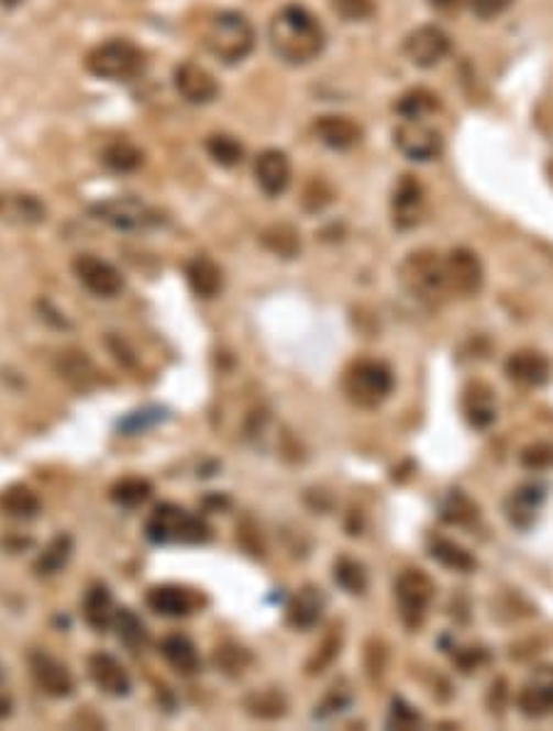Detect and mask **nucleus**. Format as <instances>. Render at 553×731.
Listing matches in <instances>:
<instances>
[{
    "mask_svg": "<svg viewBox=\"0 0 553 731\" xmlns=\"http://www.w3.org/2000/svg\"><path fill=\"white\" fill-rule=\"evenodd\" d=\"M274 53L288 65H308L325 49V30L320 20L302 5H284L268 25Z\"/></svg>",
    "mask_w": 553,
    "mask_h": 731,
    "instance_id": "f257e3e1",
    "label": "nucleus"
},
{
    "mask_svg": "<svg viewBox=\"0 0 553 731\" xmlns=\"http://www.w3.org/2000/svg\"><path fill=\"white\" fill-rule=\"evenodd\" d=\"M399 279L406 291L425 306H441L445 298L451 296L445 259L431 250H421L406 256L399 269Z\"/></svg>",
    "mask_w": 553,
    "mask_h": 731,
    "instance_id": "f03ea898",
    "label": "nucleus"
},
{
    "mask_svg": "<svg viewBox=\"0 0 553 731\" xmlns=\"http://www.w3.org/2000/svg\"><path fill=\"white\" fill-rule=\"evenodd\" d=\"M204 45L219 62L236 65V62L252 55L256 45L252 20L242 13H234V10H224V13L212 18V23L204 33Z\"/></svg>",
    "mask_w": 553,
    "mask_h": 731,
    "instance_id": "7ed1b4c3",
    "label": "nucleus"
},
{
    "mask_svg": "<svg viewBox=\"0 0 553 731\" xmlns=\"http://www.w3.org/2000/svg\"><path fill=\"white\" fill-rule=\"evenodd\" d=\"M145 538L155 544H202L212 538V530L200 514L163 502L145 522Z\"/></svg>",
    "mask_w": 553,
    "mask_h": 731,
    "instance_id": "20e7f679",
    "label": "nucleus"
},
{
    "mask_svg": "<svg viewBox=\"0 0 553 731\" xmlns=\"http://www.w3.org/2000/svg\"><path fill=\"white\" fill-rule=\"evenodd\" d=\"M342 389L354 407L377 409L389 399L394 389L391 369L377 359H360L354 363L342 379Z\"/></svg>",
    "mask_w": 553,
    "mask_h": 731,
    "instance_id": "39448f33",
    "label": "nucleus"
},
{
    "mask_svg": "<svg viewBox=\"0 0 553 731\" xmlns=\"http://www.w3.org/2000/svg\"><path fill=\"white\" fill-rule=\"evenodd\" d=\"M87 69L109 81H131L145 69V53L131 40H109L87 55Z\"/></svg>",
    "mask_w": 553,
    "mask_h": 731,
    "instance_id": "423d86ee",
    "label": "nucleus"
},
{
    "mask_svg": "<svg viewBox=\"0 0 553 731\" xmlns=\"http://www.w3.org/2000/svg\"><path fill=\"white\" fill-rule=\"evenodd\" d=\"M394 591L403 625L411 628V631L421 628L435 596V584L431 582V576L421 569H406L396 579Z\"/></svg>",
    "mask_w": 553,
    "mask_h": 731,
    "instance_id": "0eeeda50",
    "label": "nucleus"
},
{
    "mask_svg": "<svg viewBox=\"0 0 553 731\" xmlns=\"http://www.w3.org/2000/svg\"><path fill=\"white\" fill-rule=\"evenodd\" d=\"M91 214L101 222H107L113 230L121 232H143L151 226L161 224L163 218L155 212L151 204L135 198H111L99 204H93Z\"/></svg>",
    "mask_w": 553,
    "mask_h": 731,
    "instance_id": "6e6552de",
    "label": "nucleus"
},
{
    "mask_svg": "<svg viewBox=\"0 0 553 731\" xmlns=\"http://www.w3.org/2000/svg\"><path fill=\"white\" fill-rule=\"evenodd\" d=\"M394 143L401 151V156L416 163H425L441 156L443 151V139L433 126H428L425 121H411L403 119L399 129L394 131Z\"/></svg>",
    "mask_w": 553,
    "mask_h": 731,
    "instance_id": "1a4fd4ad",
    "label": "nucleus"
},
{
    "mask_svg": "<svg viewBox=\"0 0 553 731\" xmlns=\"http://www.w3.org/2000/svg\"><path fill=\"white\" fill-rule=\"evenodd\" d=\"M71 269H75L81 286L99 298L119 296L123 291V286H126V281H123V276L117 266L99 259V256H93V254L77 256L75 264H71Z\"/></svg>",
    "mask_w": 553,
    "mask_h": 731,
    "instance_id": "9d476101",
    "label": "nucleus"
},
{
    "mask_svg": "<svg viewBox=\"0 0 553 731\" xmlns=\"http://www.w3.org/2000/svg\"><path fill=\"white\" fill-rule=\"evenodd\" d=\"M30 675L49 697L62 699L75 693V677H71L69 667L45 651L30 653Z\"/></svg>",
    "mask_w": 553,
    "mask_h": 731,
    "instance_id": "9b49d317",
    "label": "nucleus"
},
{
    "mask_svg": "<svg viewBox=\"0 0 553 731\" xmlns=\"http://www.w3.org/2000/svg\"><path fill=\"white\" fill-rule=\"evenodd\" d=\"M173 81L177 95H180L187 104L204 107L214 101L219 95V85L214 75L202 65H197V62H183V65L175 69Z\"/></svg>",
    "mask_w": 553,
    "mask_h": 731,
    "instance_id": "f8f14e48",
    "label": "nucleus"
},
{
    "mask_svg": "<svg viewBox=\"0 0 553 731\" xmlns=\"http://www.w3.org/2000/svg\"><path fill=\"white\" fill-rule=\"evenodd\" d=\"M517 705L529 719H541L553 712V665H541L527 677L519 689Z\"/></svg>",
    "mask_w": 553,
    "mask_h": 731,
    "instance_id": "ddd939ff",
    "label": "nucleus"
},
{
    "mask_svg": "<svg viewBox=\"0 0 553 731\" xmlns=\"http://www.w3.org/2000/svg\"><path fill=\"white\" fill-rule=\"evenodd\" d=\"M403 53L416 67H435L438 62H443L445 55L451 53V37L441 27L421 25L406 37Z\"/></svg>",
    "mask_w": 553,
    "mask_h": 731,
    "instance_id": "4468645a",
    "label": "nucleus"
},
{
    "mask_svg": "<svg viewBox=\"0 0 553 731\" xmlns=\"http://www.w3.org/2000/svg\"><path fill=\"white\" fill-rule=\"evenodd\" d=\"M445 274L451 296H475L485 281L483 264L469 250H453L445 256Z\"/></svg>",
    "mask_w": 553,
    "mask_h": 731,
    "instance_id": "2eb2a0df",
    "label": "nucleus"
},
{
    "mask_svg": "<svg viewBox=\"0 0 553 731\" xmlns=\"http://www.w3.org/2000/svg\"><path fill=\"white\" fill-rule=\"evenodd\" d=\"M544 502H546V486H541V483H524V486H519L505 500V514L511 528H517L521 532L534 528Z\"/></svg>",
    "mask_w": 553,
    "mask_h": 731,
    "instance_id": "dca6fc26",
    "label": "nucleus"
},
{
    "mask_svg": "<svg viewBox=\"0 0 553 731\" xmlns=\"http://www.w3.org/2000/svg\"><path fill=\"white\" fill-rule=\"evenodd\" d=\"M391 210L394 224L399 226V230H413V226H419L425 214V192L421 182L411 178V175H403L394 190Z\"/></svg>",
    "mask_w": 553,
    "mask_h": 731,
    "instance_id": "f3484780",
    "label": "nucleus"
},
{
    "mask_svg": "<svg viewBox=\"0 0 553 731\" xmlns=\"http://www.w3.org/2000/svg\"><path fill=\"white\" fill-rule=\"evenodd\" d=\"M47 220L43 200L30 192H0V222L10 226H35Z\"/></svg>",
    "mask_w": 553,
    "mask_h": 731,
    "instance_id": "a211bd4d",
    "label": "nucleus"
},
{
    "mask_svg": "<svg viewBox=\"0 0 553 731\" xmlns=\"http://www.w3.org/2000/svg\"><path fill=\"white\" fill-rule=\"evenodd\" d=\"M328 609V599L318 586H302V589L290 599L286 609V621L296 631H312Z\"/></svg>",
    "mask_w": 553,
    "mask_h": 731,
    "instance_id": "6ab92c4d",
    "label": "nucleus"
},
{
    "mask_svg": "<svg viewBox=\"0 0 553 731\" xmlns=\"http://www.w3.org/2000/svg\"><path fill=\"white\" fill-rule=\"evenodd\" d=\"M256 182L258 188L264 190L268 198H278V195H284L290 185V160L284 151H276V148H268L261 153L256 158Z\"/></svg>",
    "mask_w": 553,
    "mask_h": 731,
    "instance_id": "aec40b11",
    "label": "nucleus"
},
{
    "mask_svg": "<svg viewBox=\"0 0 553 731\" xmlns=\"http://www.w3.org/2000/svg\"><path fill=\"white\" fill-rule=\"evenodd\" d=\"M89 677L101 693L111 697H126L131 693V677L126 667L109 653H93L89 657Z\"/></svg>",
    "mask_w": 553,
    "mask_h": 731,
    "instance_id": "412c9836",
    "label": "nucleus"
},
{
    "mask_svg": "<svg viewBox=\"0 0 553 731\" xmlns=\"http://www.w3.org/2000/svg\"><path fill=\"white\" fill-rule=\"evenodd\" d=\"M316 136L332 151H350L362 141L364 131L354 119L330 113V117H320L316 121Z\"/></svg>",
    "mask_w": 553,
    "mask_h": 731,
    "instance_id": "4be33fe9",
    "label": "nucleus"
},
{
    "mask_svg": "<svg viewBox=\"0 0 553 731\" xmlns=\"http://www.w3.org/2000/svg\"><path fill=\"white\" fill-rule=\"evenodd\" d=\"M505 369L509 379L524 387H544L551 379V363L541 353H534V350L515 353L507 359Z\"/></svg>",
    "mask_w": 553,
    "mask_h": 731,
    "instance_id": "5701e85b",
    "label": "nucleus"
},
{
    "mask_svg": "<svg viewBox=\"0 0 553 731\" xmlns=\"http://www.w3.org/2000/svg\"><path fill=\"white\" fill-rule=\"evenodd\" d=\"M148 606L151 611L165 619H185V616L195 613L197 609V596L192 591L183 589V586H155L148 591Z\"/></svg>",
    "mask_w": 553,
    "mask_h": 731,
    "instance_id": "b1692460",
    "label": "nucleus"
},
{
    "mask_svg": "<svg viewBox=\"0 0 553 731\" xmlns=\"http://www.w3.org/2000/svg\"><path fill=\"white\" fill-rule=\"evenodd\" d=\"M463 411L469 427L475 429H487L497 419V405H495V392L487 385H469L463 399Z\"/></svg>",
    "mask_w": 553,
    "mask_h": 731,
    "instance_id": "393cba45",
    "label": "nucleus"
},
{
    "mask_svg": "<svg viewBox=\"0 0 553 731\" xmlns=\"http://www.w3.org/2000/svg\"><path fill=\"white\" fill-rule=\"evenodd\" d=\"M187 281H190V288L200 298H214L222 291L224 276L210 256H195V259L187 264Z\"/></svg>",
    "mask_w": 553,
    "mask_h": 731,
    "instance_id": "a878e982",
    "label": "nucleus"
},
{
    "mask_svg": "<svg viewBox=\"0 0 553 731\" xmlns=\"http://www.w3.org/2000/svg\"><path fill=\"white\" fill-rule=\"evenodd\" d=\"M117 603L107 586H91L85 596V621L93 628V631H107L117 619Z\"/></svg>",
    "mask_w": 553,
    "mask_h": 731,
    "instance_id": "bb28decb",
    "label": "nucleus"
},
{
    "mask_svg": "<svg viewBox=\"0 0 553 731\" xmlns=\"http://www.w3.org/2000/svg\"><path fill=\"white\" fill-rule=\"evenodd\" d=\"M161 653L165 661H168L170 667H175L177 673L183 675H192L200 671V655H197V647L185 635H168L161 643Z\"/></svg>",
    "mask_w": 553,
    "mask_h": 731,
    "instance_id": "cd10ccee",
    "label": "nucleus"
},
{
    "mask_svg": "<svg viewBox=\"0 0 553 731\" xmlns=\"http://www.w3.org/2000/svg\"><path fill=\"white\" fill-rule=\"evenodd\" d=\"M0 510H3L8 518L15 520H33L43 510V502L35 496L27 486H10L3 492H0Z\"/></svg>",
    "mask_w": 553,
    "mask_h": 731,
    "instance_id": "c85d7f7f",
    "label": "nucleus"
},
{
    "mask_svg": "<svg viewBox=\"0 0 553 731\" xmlns=\"http://www.w3.org/2000/svg\"><path fill=\"white\" fill-rule=\"evenodd\" d=\"M71 552H75V542H71L69 534H59V538L52 540L47 547L40 554L35 562V572L40 576H52L62 572L71 560Z\"/></svg>",
    "mask_w": 553,
    "mask_h": 731,
    "instance_id": "c756f323",
    "label": "nucleus"
},
{
    "mask_svg": "<svg viewBox=\"0 0 553 731\" xmlns=\"http://www.w3.org/2000/svg\"><path fill=\"white\" fill-rule=\"evenodd\" d=\"M431 557L445 566V569H453V572H473L477 562L469 552H465L461 544H455L451 540H433L431 542Z\"/></svg>",
    "mask_w": 553,
    "mask_h": 731,
    "instance_id": "7c9ffc66",
    "label": "nucleus"
},
{
    "mask_svg": "<svg viewBox=\"0 0 553 731\" xmlns=\"http://www.w3.org/2000/svg\"><path fill=\"white\" fill-rule=\"evenodd\" d=\"M103 163L113 173H133L143 166V151L131 141H113L103 148Z\"/></svg>",
    "mask_w": 553,
    "mask_h": 731,
    "instance_id": "2f4dec72",
    "label": "nucleus"
},
{
    "mask_svg": "<svg viewBox=\"0 0 553 731\" xmlns=\"http://www.w3.org/2000/svg\"><path fill=\"white\" fill-rule=\"evenodd\" d=\"M441 107V101L433 95V91L428 89H411L406 91V95L399 99V104H396V111L401 113L403 119H411V121H423L425 117H431V113Z\"/></svg>",
    "mask_w": 553,
    "mask_h": 731,
    "instance_id": "473e14b6",
    "label": "nucleus"
},
{
    "mask_svg": "<svg viewBox=\"0 0 553 731\" xmlns=\"http://www.w3.org/2000/svg\"><path fill=\"white\" fill-rule=\"evenodd\" d=\"M113 628H117L119 641L126 647H131V651H139L141 645L148 643V631H145V623L139 619V613H133L131 609L117 611Z\"/></svg>",
    "mask_w": 553,
    "mask_h": 731,
    "instance_id": "72a5a7b5",
    "label": "nucleus"
},
{
    "mask_svg": "<svg viewBox=\"0 0 553 731\" xmlns=\"http://www.w3.org/2000/svg\"><path fill=\"white\" fill-rule=\"evenodd\" d=\"M441 518L447 524H469L477 520V506L463 490H451L441 500Z\"/></svg>",
    "mask_w": 553,
    "mask_h": 731,
    "instance_id": "f704fd0d",
    "label": "nucleus"
},
{
    "mask_svg": "<svg viewBox=\"0 0 553 731\" xmlns=\"http://www.w3.org/2000/svg\"><path fill=\"white\" fill-rule=\"evenodd\" d=\"M153 496V486L143 478H123L111 488V500L121 508H141Z\"/></svg>",
    "mask_w": 553,
    "mask_h": 731,
    "instance_id": "c9c22d12",
    "label": "nucleus"
},
{
    "mask_svg": "<svg viewBox=\"0 0 553 731\" xmlns=\"http://www.w3.org/2000/svg\"><path fill=\"white\" fill-rule=\"evenodd\" d=\"M207 153L224 168H234L244 160V146L234 136H226V133H212L207 139Z\"/></svg>",
    "mask_w": 553,
    "mask_h": 731,
    "instance_id": "e433bc0d",
    "label": "nucleus"
},
{
    "mask_svg": "<svg viewBox=\"0 0 553 731\" xmlns=\"http://www.w3.org/2000/svg\"><path fill=\"white\" fill-rule=\"evenodd\" d=\"M335 582L342 591H347L352 596L364 594L367 589V572H364V566L360 562H354L350 557H342L335 564Z\"/></svg>",
    "mask_w": 553,
    "mask_h": 731,
    "instance_id": "4c0bfd02",
    "label": "nucleus"
},
{
    "mask_svg": "<svg viewBox=\"0 0 553 731\" xmlns=\"http://www.w3.org/2000/svg\"><path fill=\"white\" fill-rule=\"evenodd\" d=\"M248 715H254L258 719H278L286 715V699L276 689H266V693H258L254 697H248L246 702Z\"/></svg>",
    "mask_w": 553,
    "mask_h": 731,
    "instance_id": "58836bf2",
    "label": "nucleus"
},
{
    "mask_svg": "<svg viewBox=\"0 0 553 731\" xmlns=\"http://www.w3.org/2000/svg\"><path fill=\"white\" fill-rule=\"evenodd\" d=\"M264 244L268 246L270 252H276L280 256H294L300 250V242H298V234L290 230L288 224H278V226H270L268 232H264Z\"/></svg>",
    "mask_w": 553,
    "mask_h": 731,
    "instance_id": "ea45409f",
    "label": "nucleus"
},
{
    "mask_svg": "<svg viewBox=\"0 0 553 731\" xmlns=\"http://www.w3.org/2000/svg\"><path fill=\"white\" fill-rule=\"evenodd\" d=\"M386 727L389 729H401V731H409L421 727V715L416 712V709L406 702V699L396 697L391 702V712L386 717Z\"/></svg>",
    "mask_w": 553,
    "mask_h": 731,
    "instance_id": "a19ab883",
    "label": "nucleus"
},
{
    "mask_svg": "<svg viewBox=\"0 0 553 731\" xmlns=\"http://www.w3.org/2000/svg\"><path fill=\"white\" fill-rule=\"evenodd\" d=\"M332 8L347 23H360V20L372 18L374 0H332Z\"/></svg>",
    "mask_w": 553,
    "mask_h": 731,
    "instance_id": "79ce46f5",
    "label": "nucleus"
},
{
    "mask_svg": "<svg viewBox=\"0 0 553 731\" xmlns=\"http://www.w3.org/2000/svg\"><path fill=\"white\" fill-rule=\"evenodd\" d=\"M352 702V693L347 687H332L330 695L322 699V705L316 707V717L318 719H328V717H335L340 715L344 707Z\"/></svg>",
    "mask_w": 553,
    "mask_h": 731,
    "instance_id": "37998d69",
    "label": "nucleus"
},
{
    "mask_svg": "<svg viewBox=\"0 0 553 731\" xmlns=\"http://www.w3.org/2000/svg\"><path fill=\"white\" fill-rule=\"evenodd\" d=\"M161 419H163V411H161V409L135 411V414H131L126 421H123L121 429H123V431H129V434H139V431H143L145 427L158 424Z\"/></svg>",
    "mask_w": 553,
    "mask_h": 731,
    "instance_id": "c03bdc74",
    "label": "nucleus"
},
{
    "mask_svg": "<svg viewBox=\"0 0 553 731\" xmlns=\"http://www.w3.org/2000/svg\"><path fill=\"white\" fill-rule=\"evenodd\" d=\"M521 463H524L527 468H546L553 463V448L544 444L529 446L524 448V453H521Z\"/></svg>",
    "mask_w": 553,
    "mask_h": 731,
    "instance_id": "a18cd8bd",
    "label": "nucleus"
},
{
    "mask_svg": "<svg viewBox=\"0 0 553 731\" xmlns=\"http://www.w3.org/2000/svg\"><path fill=\"white\" fill-rule=\"evenodd\" d=\"M511 3H515V0H469V8H473V13L477 18L493 20L497 15H502Z\"/></svg>",
    "mask_w": 553,
    "mask_h": 731,
    "instance_id": "49530a36",
    "label": "nucleus"
},
{
    "mask_svg": "<svg viewBox=\"0 0 553 731\" xmlns=\"http://www.w3.org/2000/svg\"><path fill=\"white\" fill-rule=\"evenodd\" d=\"M13 715V697L5 687H0V719H8Z\"/></svg>",
    "mask_w": 553,
    "mask_h": 731,
    "instance_id": "de8ad7c7",
    "label": "nucleus"
},
{
    "mask_svg": "<svg viewBox=\"0 0 553 731\" xmlns=\"http://www.w3.org/2000/svg\"><path fill=\"white\" fill-rule=\"evenodd\" d=\"M431 5L438 10H445V13H451V10L461 5V0H431Z\"/></svg>",
    "mask_w": 553,
    "mask_h": 731,
    "instance_id": "09e8293b",
    "label": "nucleus"
},
{
    "mask_svg": "<svg viewBox=\"0 0 553 731\" xmlns=\"http://www.w3.org/2000/svg\"><path fill=\"white\" fill-rule=\"evenodd\" d=\"M23 3V0H0V5H5V8H15Z\"/></svg>",
    "mask_w": 553,
    "mask_h": 731,
    "instance_id": "8fccbe9b",
    "label": "nucleus"
}]
</instances>
